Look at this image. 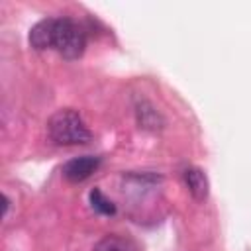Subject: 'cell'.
<instances>
[{
  "mask_svg": "<svg viewBox=\"0 0 251 251\" xmlns=\"http://www.w3.org/2000/svg\"><path fill=\"white\" fill-rule=\"evenodd\" d=\"M33 49H57L65 59H78L86 47V31L71 18H47L29 31Z\"/></svg>",
  "mask_w": 251,
  "mask_h": 251,
  "instance_id": "obj_1",
  "label": "cell"
},
{
  "mask_svg": "<svg viewBox=\"0 0 251 251\" xmlns=\"http://www.w3.org/2000/svg\"><path fill=\"white\" fill-rule=\"evenodd\" d=\"M47 133H49L51 141H55L57 145H84L92 137V133L86 127L80 114L71 108L57 110L49 118Z\"/></svg>",
  "mask_w": 251,
  "mask_h": 251,
  "instance_id": "obj_2",
  "label": "cell"
},
{
  "mask_svg": "<svg viewBox=\"0 0 251 251\" xmlns=\"http://www.w3.org/2000/svg\"><path fill=\"white\" fill-rule=\"evenodd\" d=\"M100 165V159L98 157H92V155H82V157H76V159H71L63 165V176L71 182H82L86 180Z\"/></svg>",
  "mask_w": 251,
  "mask_h": 251,
  "instance_id": "obj_3",
  "label": "cell"
},
{
  "mask_svg": "<svg viewBox=\"0 0 251 251\" xmlns=\"http://www.w3.org/2000/svg\"><path fill=\"white\" fill-rule=\"evenodd\" d=\"M184 182H186L188 192L192 194V198H196V200H206L208 198L210 184H208V178H206V175H204L202 169L188 167L184 171Z\"/></svg>",
  "mask_w": 251,
  "mask_h": 251,
  "instance_id": "obj_4",
  "label": "cell"
},
{
  "mask_svg": "<svg viewBox=\"0 0 251 251\" xmlns=\"http://www.w3.org/2000/svg\"><path fill=\"white\" fill-rule=\"evenodd\" d=\"M92 251H139V249H137V245H135L131 239L112 233V235L102 237V239L94 245Z\"/></svg>",
  "mask_w": 251,
  "mask_h": 251,
  "instance_id": "obj_5",
  "label": "cell"
},
{
  "mask_svg": "<svg viewBox=\"0 0 251 251\" xmlns=\"http://www.w3.org/2000/svg\"><path fill=\"white\" fill-rule=\"evenodd\" d=\"M90 202H92V208H94L96 212H100V214H106V216L116 214V206L102 194L100 188H94V190L90 192Z\"/></svg>",
  "mask_w": 251,
  "mask_h": 251,
  "instance_id": "obj_6",
  "label": "cell"
}]
</instances>
